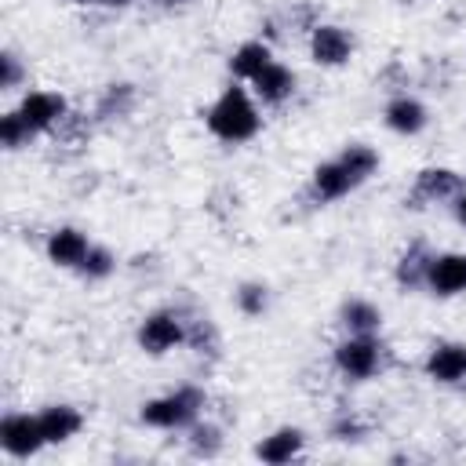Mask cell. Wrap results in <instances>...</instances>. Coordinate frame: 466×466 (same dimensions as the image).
I'll use <instances>...</instances> for the list:
<instances>
[{
	"instance_id": "obj_17",
	"label": "cell",
	"mask_w": 466,
	"mask_h": 466,
	"mask_svg": "<svg viewBox=\"0 0 466 466\" xmlns=\"http://www.w3.org/2000/svg\"><path fill=\"white\" fill-rule=\"evenodd\" d=\"M339 324L346 335H379L382 331V309L368 299H346L339 309Z\"/></svg>"
},
{
	"instance_id": "obj_7",
	"label": "cell",
	"mask_w": 466,
	"mask_h": 466,
	"mask_svg": "<svg viewBox=\"0 0 466 466\" xmlns=\"http://www.w3.org/2000/svg\"><path fill=\"white\" fill-rule=\"evenodd\" d=\"M462 193V175L451 171V167H422L415 175V186L408 193L404 204L411 208H426V204H444V200H455Z\"/></svg>"
},
{
	"instance_id": "obj_19",
	"label": "cell",
	"mask_w": 466,
	"mask_h": 466,
	"mask_svg": "<svg viewBox=\"0 0 466 466\" xmlns=\"http://www.w3.org/2000/svg\"><path fill=\"white\" fill-rule=\"evenodd\" d=\"M430 262H433V251H430L422 240L408 244V251L400 255V262H397V269H393L397 284H400V288H408V291H411V288H426Z\"/></svg>"
},
{
	"instance_id": "obj_1",
	"label": "cell",
	"mask_w": 466,
	"mask_h": 466,
	"mask_svg": "<svg viewBox=\"0 0 466 466\" xmlns=\"http://www.w3.org/2000/svg\"><path fill=\"white\" fill-rule=\"evenodd\" d=\"M379 167V153L364 142H350L342 146L339 157L324 160L313 167L309 175V200L313 204H331V200H342L350 197L353 189H360Z\"/></svg>"
},
{
	"instance_id": "obj_24",
	"label": "cell",
	"mask_w": 466,
	"mask_h": 466,
	"mask_svg": "<svg viewBox=\"0 0 466 466\" xmlns=\"http://www.w3.org/2000/svg\"><path fill=\"white\" fill-rule=\"evenodd\" d=\"M113 269H116V255L109 248H102V244H91V251H87V258L80 262L76 273L87 277V280H106Z\"/></svg>"
},
{
	"instance_id": "obj_16",
	"label": "cell",
	"mask_w": 466,
	"mask_h": 466,
	"mask_svg": "<svg viewBox=\"0 0 466 466\" xmlns=\"http://www.w3.org/2000/svg\"><path fill=\"white\" fill-rule=\"evenodd\" d=\"M302 444H306V433H302L299 426H280V430H273L269 437L258 441L255 455H258L262 462L280 466V462H291V459L302 451Z\"/></svg>"
},
{
	"instance_id": "obj_27",
	"label": "cell",
	"mask_w": 466,
	"mask_h": 466,
	"mask_svg": "<svg viewBox=\"0 0 466 466\" xmlns=\"http://www.w3.org/2000/svg\"><path fill=\"white\" fill-rule=\"evenodd\" d=\"M455 218H459V226H466V186H462V193L455 197Z\"/></svg>"
},
{
	"instance_id": "obj_23",
	"label": "cell",
	"mask_w": 466,
	"mask_h": 466,
	"mask_svg": "<svg viewBox=\"0 0 466 466\" xmlns=\"http://www.w3.org/2000/svg\"><path fill=\"white\" fill-rule=\"evenodd\" d=\"M29 138H33V127L18 116V109H11V113H4L0 116V146L4 149H22V146H29Z\"/></svg>"
},
{
	"instance_id": "obj_10",
	"label": "cell",
	"mask_w": 466,
	"mask_h": 466,
	"mask_svg": "<svg viewBox=\"0 0 466 466\" xmlns=\"http://www.w3.org/2000/svg\"><path fill=\"white\" fill-rule=\"evenodd\" d=\"M426 291L437 299H455L466 291V251H433L430 273H426Z\"/></svg>"
},
{
	"instance_id": "obj_13",
	"label": "cell",
	"mask_w": 466,
	"mask_h": 466,
	"mask_svg": "<svg viewBox=\"0 0 466 466\" xmlns=\"http://www.w3.org/2000/svg\"><path fill=\"white\" fill-rule=\"evenodd\" d=\"M251 84V91H255V98L258 102H266V106H280V102H288L291 95H295V73L284 66V62H269L255 80H248Z\"/></svg>"
},
{
	"instance_id": "obj_22",
	"label": "cell",
	"mask_w": 466,
	"mask_h": 466,
	"mask_svg": "<svg viewBox=\"0 0 466 466\" xmlns=\"http://www.w3.org/2000/svg\"><path fill=\"white\" fill-rule=\"evenodd\" d=\"M266 306H269V288H266L262 280H244V284L237 288V309H240L244 317H262Z\"/></svg>"
},
{
	"instance_id": "obj_26",
	"label": "cell",
	"mask_w": 466,
	"mask_h": 466,
	"mask_svg": "<svg viewBox=\"0 0 466 466\" xmlns=\"http://www.w3.org/2000/svg\"><path fill=\"white\" fill-rule=\"evenodd\" d=\"M331 437H335V441H360V437H364V426H360L353 415H339V419L331 422Z\"/></svg>"
},
{
	"instance_id": "obj_28",
	"label": "cell",
	"mask_w": 466,
	"mask_h": 466,
	"mask_svg": "<svg viewBox=\"0 0 466 466\" xmlns=\"http://www.w3.org/2000/svg\"><path fill=\"white\" fill-rule=\"evenodd\" d=\"M157 7H182V4H189V0H153Z\"/></svg>"
},
{
	"instance_id": "obj_12",
	"label": "cell",
	"mask_w": 466,
	"mask_h": 466,
	"mask_svg": "<svg viewBox=\"0 0 466 466\" xmlns=\"http://www.w3.org/2000/svg\"><path fill=\"white\" fill-rule=\"evenodd\" d=\"M91 251V240L87 233H80L76 226H58L51 237H47V258L58 266V269H80V262L87 258Z\"/></svg>"
},
{
	"instance_id": "obj_29",
	"label": "cell",
	"mask_w": 466,
	"mask_h": 466,
	"mask_svg": "<svg viewBox=\"0 0 466 466\" xmlns=\"http://www.w3.org/2000/svg\"><path fill=\"white\" fill-rule=\"evenodd\" d=\"M106 7H127V4H135V0H102Z\"/></svg>"
},
{
	"instance_id": "obj_4",
	"label": "cell",
	"mask_w": 466,
	"mask_h": 466,
	"mask_svg": "<svg viewBox=\"0 0 466 466\" xmlns=\"http://www.w3.org/2000/svg\"><path fill=\"white\" fill-rule=\"evenodd\" d=\"M390 353L382 346L379 335H346L335 346V368L339 375H346L350 382H368L386 368Z\"/></svg>"
},
{
	"instance_id": "obj_3",
	"label": "cell",
	"mask_w": 466,
	"mask_h": 466,
	"mask_svg": "<svg viewBox=\"0 0 466 466\" xmlns=\"http://www.w3.org/2000/svg\"><path fill=\"white\" fill-rule=\"evenodd\" d=\"M204 404H208V397H204L200 386H178V390H171L164 397L146 400L138 419L146 426H153V430H189L200 419Z\"/></svg>"
},
{
	"instance_id": "obj_9",
	"label": "cell",
	"mask_w": 466,
	"mask_h": 466,
	"mask_svg": "<svg viewBox=\"0 0 466 466\" xmlns=\"http://www.w3.org/2000/svg\"><path fill=\"white\" fill-rule=\"evenodd\" d=\"M66 113H69V106L58 91H25L22 102H18V116L33 127V135L55 131L66 120Z\"/></svg>"
},
{
	"instance_id": "obj_8",
	"label": "cell",
	"mask_w": 466,
	"mask_h": 466,
	"mask_svg": "<svg viewBox=\"0 0 466 466\" xmlns=\"http://www.w3.org/2000/svg\"><path fill=\"white\" fill-rule=\"evenodd\" d=\"M309 58L317 66H328V69L346 66L353 58V36L335 22H317L309 29Z\"/></svg>"
},
{
	"instance_id": "obj_21",
	"label": "cell",
	"mask_w": 466,
	"mask_h": 466,
	"mask_svg": "<svg viewBox=\"0 0 466 466\" xmlns=\"http://www.w3.org/2000/svg\"><path fill=\"white\" fill-rule=\"evenodd\" d=\"M189 451L197 455V459H215L218 451H222V430L215 426V422H193L189 426Z\"/></svg>"
},
{
	"instance_id": "obj_30",
	"label": "cell",
	"mask_w": 466,
	"mask_h": 466,
	"mask_svg": "<svg viewBox=\"0 0 466 466\" xmlns=\"http://www.w3.org/2000/svg\"><path fill=\"white\" fill-rule=\"evenodd\" d=\"M76 4H102V0H76Z\"/></svg>"
},
{
	"instance_id": "obj_5",
	"label": "cell",
	"mask_w": 466,
	"mask_h": 466,
	"mask_svg": "<svg viewBox=\"0 0 466 466\" xmlns=\"http://www.w3.org/2000/svg\"><path fill=\"white\" fill-rule=\"evenodd\" d=\"M186 342V317L178 309H153L138 324V346L149 357H164L167 350Z\"/></svg>"
},
{
	"instance_id": "obj_25",
	"label": "cell",
	"mask_w": 466,
	"mask_h": 466,
	"mask_svg": "<svg viewBox=\"0 0 466 466\" xmlns=\"http://www.w3.org/2000/svg\"><path fill=\"white\" fill-rule=\"evenodd\" d=\"M22 76H25V69H22L18 55L15 51H4L0 55V91H15L22 84Z\"/></svg>"
},
{
	"instance_id": "obj_15",
	"label": "cell",
	"mask_w": 466,
	"mask_h": 466,
	"mask_svg": "<svg viewBox=\"0 0 466 466\" xmlns=\"http://www.w3.org/2000/svg\"><path fill=\"white\" fill-rule=\"evenodd\" d=\"M382 120H386V127L397 131V135H419V131L430 124V113H426V106H422L419 98H411V95H397V98L386 102Z\"/></svg>"
},
{
	"instance_id": "obj_2",
	"label": "cell",
	"mask_w": 466,
	"mask_h": 466,
	"mask_svg": "<svg viewBox=\"0 0 466 466\" xmlns=\"http://www.w3.org/2000/svg\"><path fill=\"white\" fill-rule=\"evenodd\" d=\"M204 124H208V131H211L218 142H233V146H237V142H248V138L258 135L262 116H258V106H255V98L248 95V87L229 84V87L208 106Z\"/></svg>"
},
{
	"instance_id": "obj_6",
	"label": "cell",
	"mask_w": 466,
	"mask_h": 466,
	"mask_svg": "<svg viewBox=\"0 0 466 466\" xmlns=\"http://www.w3.org/2000/svg\"><path fill=\"white\" fill-rule=\"evenodd\" d=\"M44 433H40V419L29 411H7L0 419V448L11 459H29L44 448Z\"/></svg>"
},
{
	"instance_id": "obj_11",
	"label": "cell",
	"mask_w": 466,
	"mask_h": 466,
	"mask_svg": "<svg viewBox=\"0 0 466 466\" xmlns=\"http://www.w3.org/2000/svg\"><path fill=\"white\" fill-rule=\"evenodd\" d=\"M426 379L441 382V386H459L466 382V342H437L430 353H426V364H422Z\"/></svg>"
},
{
	"instance_id": "obj_14",
	"label": "cell",
	"mask_w": 466,
	"mask_h": 466,
	"mask_svg": "<svg viewBox=\"0 0 466 466\" xmlns=\"http://www.w3.org/2000/svg\"><path fill=\"white\" fill-rule=\"evenodd\" d=\"M36 419H40V433H44L47 444H66L84 426V415L73 404H47V408L36 411Z\"/></svg>"
},
{
	"instance_id": "obj_18",
	"label": "cell",
	"mask_w": 466,
	"mask_h": 466,
	"mask_svg": "<svg viewBox=\"0 0 466 466\" xmlns=\"http://www.w3.org/2000/svg\"><path fill=\"white\" fill-rule=\"evenodd\" d=\"M269 62H273V51L266 40H244L229 55V73H233V80H255Z\"/></svg>"
},
{
	"instance_id": "obj_20",
	"label": "cell",
	"mask_w": 466,
	"mask_h": 466,
	"mask_svg": "<svg viewBox=\"0 0 466 466\" xmlns=\"http://www.w3.org/2000/svg\"><path fill=\"white\" fill-rule=\"evenodd\" d=\"M131 109H135V87L131 84H109L95 113H98V120H120Z\"/></svg>"
}]
</instances>
